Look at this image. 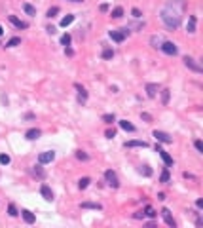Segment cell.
Here are the masks:
<instances>
[{"label": "cell", "instance_id": "1", "mask_svg": "<svg viewBox=\"0 0 203 228\" xmlns=\"http://www.w3.org/2000/svg\"><path fill=\"white\" fill-rule=\"evenodd\" d=\"M162 21L165 23L167 29H176L180 25V15L171 8H163L162 10Z\"/></svg>", "mask_w": 203, "mask_h": 228}, {"label": "cell", "instance_id": "2", "mask_svg": "<svg viewBox=\"0 0 203 228\" xmlns=\"http://www.w3.org/2000/svg\"><path fill=\"white\" fill-rule=\"evenodd\" d=\"M104 179H106V182L112 186V188H118L120 186V181H118V175L112 171V169H108V171H104Z\"/></svg>", "mask_w": 203, "mask_h": 228}, {"label": "cell", "instance_id": "3", "mask_svg": "<svg viewBox=\"0 0 203 228\" xmlns=\"http://www.w3.org/2000/svg\"><path fill=\"white\" fill-rule=\"evenodd\" d=\"M182 61H184V65L190 68V71H194V72H203V67H201V65H197L194 57H188V55H186Z\"/></svg>", "mask_w": 203, "mask_h": 228}, {"label": "cell", "instance_id": "4", "mask_svg": "<svg viewBox=\"0 0 203 228\" xmlns=\"http://www.w3.org/2000/svg\"><path fill=\"white\" fill-rule=\"evenodd\" d=\"M156 152H160V156H162V160H163V162H165V166L169 167V166H173V158L169 156V152H165L160 145H156Z\"/></svg>", "mask_w": 203, "mask_h": 228}, {"label": "cell", "instance_id": "5", "mask_svg": "<svg viewBox=\"0 0 203 228\" xmlns=\"http://www.w3.org/2000/svg\"><path fill=\"white\" fill-rule=\"evenodd\" d=\"M53 160H55V152H51V150L42 152V154L38 156V162H40V164H50V162H53Z\"/></svg>", "mask_w": 203, "mask_h": 228}, {"label": "cell", "instance_id": "6", "mask_svg": "<svg viewBox=\"0 0 203 228\" xmlns=\"http://www.w3.org/2000/svg\"><path fill=\"white\" fill-rule=\"evenodd\" d=\"M152 135H154V137H156V139L160 141V143H167V145H169V143H173L171 135H169V133H165V131H154Z\"/></svg>", "mask_w": 203, "mask_h": 228}, {"label": "cell", "instance_id": "7", "mask_svg": "<svg viewBox=\"0 0 203 228\" xmlns=\"http://www.w3.org/2000/svg\"><path fill=\"white\" fill-rule=\"evenodd\" d=\"M160 48H162L163 53H167V55H176V46H175L173 42H163Z\"/></svg>", "mask_w": 203, "mask_h": 228}, {"label": "cell", "instance_id": "8", "mask_svg": "<svg viewBox=\"0 0 203 228\" xmlns=\"http://www.w3.org/2000/svg\"><path fill=\"white\" fill-rule=\"evenodd\" d=\"M40 194H42V198L46 200V201H53V192H51V188L48 185H42L40 186Z\"/></svg>", "mask_w": 203, "mask_h": 228}, {"label": "cell", "instance_id": "9", "mask_svg": "<svg viewBox=\"0 0 203 228\" xmlns=\"http://www.w3.org/2000/svg\"><path fill=\"white\" fill-rule=\"evenodd\" d=\"M162 217H163V221H165L171 228H175V226H176V222H175V219H173V215H171V211H169V209H162Z\"/></svg>", "mask_w": 203, "mask_h": 228}, {"label": "cell", "instance_id": "10", "mask_svg": "<svg viewBox=\"0 0 203 228\" xmlns=\"http://www.w3.org/2000/svg\"><path fill=\"white\" fill-rule=\"evenodd\" d=\"M125 32L127 31H110V38L114 42H123L125 40Z\"/></svg>", "mask_w": 203, "mask_h": 228}, {"label": "cell", "instance_id": "11", "mask_svg": "<svg viewBox=\"0 0 203 228\" xmlns=\"http://www.w3.org/2000/svg\"><path fill=\"white\" fill-rule=\"evenodd\" d=\"M8 19H10L12 23H13V25H15L17 29H27V27H29V25H27V23H25V21H21V19H17L15 15H10Z\"/></svg>", "mask_w": 203, "mask_h": 228}, {"label": "cell", "instance_id": "12", "mask_svg": "<svg viewBox=\"0 0 203 228\" xmlns=\"http://www.w3.org/2000/svg\"><path fill=\"white\" fill-rule=\"evenodd\" d=\"M21 215H23V219H25V222H29V224H32V222L36 221V217H34V213H31L29 209H23V211H21Z\"/></svg>", "mask_w": 203, "mask_h": 228}, {"label": "cell", "instance_id": "13", "mask_svg": "<svg viewBox=\"0 0 203 228\" xmlns=\"http://www.w3.org/2000/svg\"><path fill=\"white\" fill-rule=\"evenodd\" d=\"M40 135H42V133H40V129H29L25 137H27V139H29V141H36V139H38V137H40Z\"/></svg>", "mask_w": 203, "mask_h": 228}, {"label": "cell", "instance_id": "14", "mask_svg": "<svg viewBox=\"0 0 203 228\" xmlns=\"http://www.w3.org/2000/svg\"><path fill=\"white\" fill-rule=\"evenodd\" d=\"M125 146H127V148H135V146H143V148H146L148 143H146V141H129V143H125Z\"/></svg>", "mask_w": 203, "mask_h": 228}, {"label": "cell", "instance_id": "15", "mask_svg": "<svg viewBox=\"0 0 203 228\" xmlns=\"http://www.w3.org/2000/svg\"><path fill=\"white\" fill-rule=\"evenodd\" d=\"M146 93H148V97H156V93H157V84H148L146 86Z\"/></svg>", "mask_w": 203, "mask_h": 228}, {"label": "cell", "instance_id": "16", "mask_svg": "<svg viewBox=\"0 0 203 228\" xmlns=\"http://www.w3.org/2000/svg\"><path fill=\"white\" fill-rule=\"evenodd\" d=\"M120 127H122L123 131H131V133L135 131V126H133L131 122H127V120H122V122H120Z\"/></svg>", "mask_w": 203, "mask_h": 228}, {"label": "cell", "instance_id": "17", "mask_svg": "<svg viewBox=\"0 0 203 228\" xmlns=\"http://www.w3.org/2000/svg\"><path fill=\"white\" fill-rule=\"evenodd\" d=\"M169 97H171V91H169V89H163V91H162V105H163V107L169 105Z\"/></svg>", "mask_w": 203, "mask_h": 228}, {"label": "cell", "instance_id": "18", "mask_svg": "<svg viewBox=\"0 0 203 228\" xmlns=\"http://www.w3.org/2000/svg\"><path fill=\"white\" fill-rule=\"evenodd\" d=\"M76 89L80 91V97H78V99H80V103H84V101L87 99V91H85V89H84V87H82L80 84H76Z\"/></svg>", "mask_w": 203, "mask_h": 228}, {"label": "cell", "instance_id": "19", "mask_svg": "<svg viewBox=\"0 0 203 228\" xmlns=\"http://www.w3.org/2000/svg\"><path fill=\"white\" fill-rule=\"evenodd\" d=\"M196 15H190V21H188V32H196Z\"/></svg>", "mask_w": 203, "mask_h": 228}, {"label": "cell", "instance_id": "20", "mask_svg": "<svg viewBox=\"0 0 203 228\" xmlns=\"http://www.w3.org/2000/svg\"><path fill=\"white\" fill-rule=\"evenodd\" d=\"M32 171H34V175H36L38 179H46V171L42 169V166H36V167H34Z\"/></svg>", "mask_w": 203, "mask_h": 228}, {"label": "cell", "instance_id": "21", "mask_svg": "<svg viewBox=\"0 0 203 228\" xmlns=\"http://www.w3.org/2000/svg\"><path fill=\"white\" fill-rule=\"evenodd\" d=\"M82 207H84V209H101V205H99V203H91V201H84Z\"/></svg>", "mask_w": 203, "mask_h": 228}, {"label": "cell", "instance_id": "22", "mask_svg": "<svg viewBox=\"0 0 203 228\" xmlns=\"http://www.w3.org/2000/svg\"><path fill=\"white\" fill-rule=\"evenodd\" d=\"M89 182H91V179H89V177H84V179H80V181H78V186L84 190V188H87V186H89Z\"/></svg>", "mask_w": 203, "mask_h": 228}, {"label": "cell", "instance_id": "23", "mask_svg": "<svg viewBox=\"0 0 203 228\" xmlns=\"http://www.w3.org/2000/svg\"><path fill=\"white\" fill-rule=\"evenodd\" d=\"M72 21H74V15H66V17H63V19H61V27H69Z\"/></svg>", "mask_w": 203, "mask_h": 228}, {"label": "cell", "instance_id": "24", "mask_svg": "<svg viewBox=\"0 0 203 228\" xmlns=\"http://www.w3.org/2000/svg\"><path fill=\"white\" fill-rule=\"evenodd\" d=\"M21 44V38H17V36H13L8 44H6V48H15V46H19Z\"/></svg>", "mask_w": 203, "mask_h": 228}, {"label": "cell", "instance_id": "25", "mask_svg": "<svg viewBox=\"0 0 203 228\" xmlns=\"http://www.w3.org/2000/svg\"><path fill=\"white\" fill-rule=\"evenodd\" d=\"M122 15H123V8H120V6H118V8L112 10V17H114V19H120Z\"/></svg>", "mask_w": 203, "mask_h": 228}, {"label": "cell", "instance_id": "26", "mask_svg": "<svg viewBox=\"0 0 203 228\" xmlns=\"http://www.w3.org/2000/svg\"><path fill=\"white\" fill-rule=\"evenodd\" d=\"M112 57H114V50L104 48V50H103V59H112Z\"/></svg>", "mask_w": 203, "mask_h": 228}, {"label": "cell", "instance_id": "27", "mask_svg": "<svg viewBox=\"0 0 203 228\" xmlns=\"http://www.w3.org/2000/svg\"><path fill=\"white\" fill-rule=\"evenodd\" d=\"M23 10H25L29 15H36V10H34V6H31V4H23Z\"/></svg>", "mask_w": 203, "mask_h": 228}, {"label": "cell", "instance_id": "28", "mask_svg": "<svg viewBox=\"0 0 203 228\" xmlns=\"http://www.w3.org/2000/svg\"><path fill=\"white\" fill-rule=\"evenodd\" d=\"M8 213H10L12 217H17V215H19V211H17V207H15L13 203H10V205H8Z\"/></svg>", "mask_w": 203, "mask_h": 228}, {"label": "cell", "instance_id": "29", "mask_svg": "<svg viewBox=\"0 0 203 228\" xmlns=\"http://www.w3.org/2000/svg\"><path fill=\"white\" fill-rule=\"evenodd\" d=\"M76 158H78V160H84V162H85V160H89V156H87L84 150H76Z\"/></svg>", "mask_w": 203, "mask_h": 228}, {"label": "cell", "instance_id": "30", "mask_svg": "<svg viewBox=\"0 0 203 228\" xmlns=\"http://www.w3.org/2000/svg\"><path fill=\"white\" fill-rule=\"evenodd\" d=\"M57 13H59V8H57V6H53V8H50V10H48V13H46V15H48V17H55Z\"/></svg>", "mask_w": 203, "mask_h": 228}, {"label": "cell", "instance_id": "31", "mask_svg": "<svg viewBox=\"0 0 203 228\" xmlns=\"http://www.w3.org/2000/svg\"><path fill=\"white\" fill-rule=\"evenodd\" d=\"M0 164H2V166H8V164H10V156H8V154H0Z\"/></svg>", "mask_w": 203, "mask_h": 228}, {"label": "cell", "instance_id": "32", "mask_svg": "<svg viewBox=\"0 0 203 228\" xmlns=\"http://www.w3.org/2000/svg\"><path fill=\"white\" fill-rule=\"evenodd\" d=\"M114 120H116L114 114H104V116H103V122H106V124H112Z\"/></svg>", "mask_w": 203, "mask_h": 228}, {"label": "cell", "instance_id": "33", "mask_svg": "<svg viewBox=\"0 0 203 228\" xmlns=\"http://www.w3.org/2000/svg\"><path fill=\"white\" fill-rule=\"evenodd\" d=\"M61 44H63V46H69V44H70V34H63V36H61Z\"/></svg>", "mask_w": 203, "mask_h": 228}, {"label": "cell", "instance_id": "34", "mask_svg": "<svg viewBox=\"0 0 203 228\" xmlns=\"http://www.w3.org/2000/svg\"><path fill=\"white\" fill-rule=\"evenodd\" d=\"M139 171H141V173H144L146 177H150V175H152V169H150L148 166H141V169H139Z\"/></svg>", "mask_w": 203, "mask_h": 228}, {"label": "cell", "instance_id": "35", "mask_svg": "<svg viewBox=\"0 0 203 228\" xmlns=\"http://www.w3.org/2000/svg\"><path fill=\"white\" fill-rule=\"evenodd\" d=\"M160 181H162V182H167V181H169V169H163V173H162Z\"/></svg>", "mask_w": 203, "mask_h": 228}, {"label": "cell", "instance_id": "36", "mask_svg": "<svg viewBox=\"0 0 203 228\" xmlns=\"http://www.w3.org/2000/svg\"><path fill=\"white\" fill-rule=\"evenodd\" d=\"M144 215H148V217H156V215H157V213H156V211H154V209H152V207H150V205H148V207H146V209H144Z\"/></svg>", "mask_w": 203, "mask_h": 228}, {"label": "cell", "instance_id": "37", "mask_svg": "<svg viewBox=\"0 0 203 228\" xmlns=\"http://www.w3.org/2000/svg\"><path fill=\"white\" fill-rule=\"evenodd\" d=\"M131 13H133V17H137V19H139V17H143L141 10H137V8H133V10H131Z\"/></svg>", "mask_w": 203, "mask_h": 228}, {"label": "cell", "instance_id": "38", "mask_svg": "<svg viewBox=\"0 0 203 228\" xmlns=\"http://www.w3.org/2000/svg\"><path fill=\"white\" fill-rule=\"evenodd\" d=\"M141 118H143L144 122H152V116H150L148 112H143V114H141Z\"/></svg>", "mask_w": 203, "mask_h": 228}, {"label": "cell", "instance_id": "39", "mask_svg": "<svg viewBox=\"0 0 203 228\" xmlns=\"http://www.w3.org/2000/svg\"><path fill=\"white\" fill-rule=\"evenodd\" d=\"M104 135L108 137V139H112V137L116 135V131H114V129H106V133H104Z\"/></svg>", "mask_w": 203, "mask_h": 228}, {"label": "cell", "instance_id": "40", "mask_svg": "<svg viewBox=\"0 0 203 228\" xmlns=\"http://www.w3.org/2000/svg\"><path fill=\"white\" fill-rule=\"evenodd\" d=\"M196 148H197L199 152H203V143H201V141H196Z\"/></svg>", "mask_w": 203, "mask_h": 228}, {"label": "cell", "instance_id": "41", "mask_svg": "<svg viewBox=\"0 0 203 228\" xmlns=\"http://www.w3.org/2000/svg\"><path fill=\"white\" fill-rule=\"evenodd\" d=\"M99 10H101V12H108V4H101Z\"/></svg>", "mask_w": 203, "mask_h": 228}, {"label": "cell", "instance_id": "42", "mask_svg": "<svg viewBox=\"0 0 203 228\" xmlns=\"http://www.w3.org/2000/svg\"><path fill=\"white\" fill-rule=\"evenodd\" d=\"M196 205H197V207L201 209V207H203V200H197V201H196Z\"/></svg>", "mask_w": 203, "mask_h": 228}, {"label": "cell", "instance_id": "43", "mask_svg": "<svg viewBox=\"0 0 203 228\" xmlns=\"http://www.w3.org/2000/svg\"><path fill=\"white\" fill-rule=\"evenodd\" d=\"M184 177H186V179H196V177H194V175H192V173H188V171H186V173H184Z\"/></svg>", "mask_w": 203, "mask_h": 228}, {"label": "cell", "instance_id": "44", "mask_svg": "<svg viewBox=\"0 0 203 228\" xmlns=\"http://www.w3.org/2000/svg\"><path fill=\"white\" fill-rule=\"evenodd\" d=\"M70 2H84V0H70Z\"/></svg>", "mask_w": 203, "mask_h": 228}, {"label": "cell", "instance_id": "45", "mask_svg": "<svg viewBox=\"0 0 203 228\" xmlns=\"http://www.w3.org/2000/svg\"><path fill=\"white\" fill-rule=\"evenodd\" d=\"M2 32H4V31H2V27H0V34H2Z\"/></svg>", "mask_w": 203, "mask_h": 228}]
</instances>
